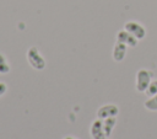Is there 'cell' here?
I'll return each instance as SVG.
<instances>
[{
	"label": "cell",
	"instance_id": "6da1fadb",
	"mask_svg": "<svg viewBox=\"0 0 157 139\" xmlns=\"http://www.w3.org/2000/svg\"><path fill=\"white\" fill-rule=\"evenodd\" d=\"M27 60H28L29 65L36 70H42L45 68V60L42 57V54L39 53L37 47H31L27 50Z\"/></svg>",
	"mask_w": 157,
	"mask_h": 139
},
{
	"label": "cell",
	"instance_id": "7a4b0ae2",
	"mask_svg": "<svg viewBox=\"0 0 157 139\" xmlns=\"http://www.w3.org/2000/svg\"><path fill=\"white\" fill-rule=\"evenodd\" d=\"M153 73L147 69H140L136 73V90L139 92H145L152 81Z\"/></svg>",
	"mask_w": 157,
	"mask_h": 139
},
{
	"label": "cell",
	"instance_id": "3957f363",
	"mask_svg": "<svg viewBox=\"0 0 157 139\" xmlns=\"http://www.w3.org/2000/svg\"><path fill=\"white\" fill-rule=\"evenodd\" d=\"M124 28H125L128 32H130L131 34H134L137 39H144L145 36H146V30H145V27H144L141 23L136 22V21H128V22L124 25Z\"/></svg>",
	"mask_w": 157,
	"mask_h": 139
},
{
	"label": "cell",
	"instance_id": "277c9868",
	"mask_svg": "<svg viewBox=\"0 0 157 139\" xmlns=\"http://www.w3.org/2000/svg\"><path fill=\"white\" fill-rule=\"evenodd\" d=\"M119 113V108L117 105H104L102 107L98 108L97 111V117L99 119H105V118H110V117H117Z\"/></svg>",
	"mask_w": 157,
	"mask_h": 139
},
{
	"label": "cell",
	"instance_id": "5b68a950",
	"mask_svg": "<svg viewBox=\"0 0 157 139\" xmlns=\"http://www.w3.org/2000/svg\"><path fill=\"white\" fill-rule=\"evenodd\" d=\"M91 137L92 139H107L108 137L105 135L104 132V125H103V119H97L91 124V129H90Z\"/></svg>",
	"mask_w": 157,
	"mask_h": 139
},
{
	"label": "cell",
	"instance_id": "8992f818",
	"mask_svg": "<svg viewBox=\"0 0 157 139\" xmlns=\"http://www.w3.org/2000/svg\"><path fill=\"white\" fill-rule=\"evenodd\" d=\"M117 41L126 44L128 47H136V44L139 42V39L134 34H131L130 32H128L125 28L124 30H120L117 33Z\"/></svg>",
	"mask_w": 157,
	"mask_h": 139
},
{
	"label": "cell",
	"instance_id": "52a82bcc",
	"mask_svg": "<svg viewBox=\"0 0 157 139\" xmlns=\"http://www.w3.org/2000/svg\"><path fill=\"white\" fill-rule=\"evenodd\" d=\"M126 49H128L126 44L117 41L114 47H113V53H112L113 54V59L115 62H121L125 58V55H126Z\"/></svg>",
	"mask_w": 157,
	"mask_h": 139
},
{
	"label": "cell",
	"instance_id": "ba28073f",
	"mask_svg": "<svg viewBox=\"0 0 157 139\" xmlns=\"http://www.w3.org/2000/svg\"><path fill=\"white\" fill-rule=\"evenodd\" d=\"M115 117H110V118H105L103 119V125H104V132H105V135L109 137L114 125H115Z\"/></svg>",
	"mask_w": 157,
	"mask_h": 139
},
{
	"label": "cell",
	"instance_id": "9c48e42d",
	"mask_svg": "<svg viewBox=\"0 0 157 139\" xmlns=\"http://www.w3.org/2000/svg\"><path fill=\"white\" fill-rule=\"evenodd\" d=\"M145 107L150 111H157V95L151 96L148 100L145 101Z\"/></svg>",
	"mask_w": 157,
	"mask_h": 139
},
{
	"label": "cell",
	"instance_id": "30bf717a",
	"mask_svg": "<svg viewBox=\"0 0 157 139\" xmlns=\"http://www.w3.org/2000/svg\"><path fill=\"white\" fill-rule=\"evenodd\" d=\"M10 71V65L5 58V55H2L0 53V74H7Z\"/></svg>",
	"mask_w": 157,
	"mask_h": 139
},
{
	"label": "cell",
	"instance_id": "8fae6325",
	"mask_svg": "<svg viewBox=\"0 0 157 139\" xmlns=\"http://www.w3.org/2000/svg\"><path fill=\"white\" fill-rule=\"evenodd\" d=\"M147 96H153V95H157V80H152L147 87V90L145 91Z\"/></svg>",
	"mask_w": 157,
	"mask_h": 139
},
{
	"label": "cell",
	"instance_id": "7c38bea8",
	"mask_svg": "<svg viewBox=\"0 0 157 139\" xmlns=\"http://www.w3.org/2000/svg\"><path fill=\"white\" fill-rule=\"evenodd\" d=\"M7 90V85L5 82H0V96H2Z\"/></svg>",
	"mask_w": 157,
	"mask_h": 139
},
{
	"label": "cell",
	"instance_id": "4fadbf2b",
	"mask_svg": "<svg viewBox=\"0 0 157 139\" xmlns=\"http://www.w3.org/2000/svg\"><path fill=\"white\" fill-rule=\"evenodd\" d=\"M64 139H76V138H74V137H71V135H67V137H65Z\"/></svg>",
	"mask_w": 157,
	"mask_h": 139
}]
</instances>
